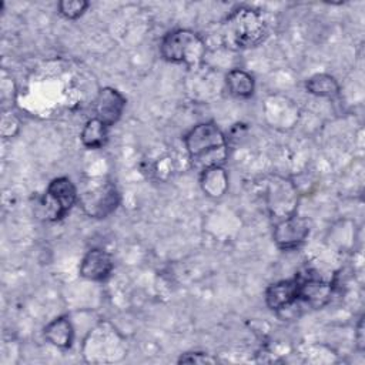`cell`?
<instances>
[{"mask_svg": "<svg viewBox=\"0 0 365 365\" xmlns=\"http://www.w3.org/2000/svg\"><path fill=\"white\" fill-rule=\"evenodd\" d=\"M184 145L190 160L201 171L222 165L227 160V138L214 123H200L184 135Z\"/></svg>", "mask_w": 365, "mask_h": 365, "instance_id": "1", "label": "cell"}, {"mask_svg": "<svg viewBox=\"0 0 365 365\" xmlns=\"http://www.w3.org/2000/svg\"><path fill=\"white\" fill-rule=\"evenodd\" d=\"M267 37V23L262 14L252 7H237L222 24V38L227 47L244 50L257 47Z\"/></svg>", "mask_w": 365, "mask_h": 365, "instance_id": "2", "label": "cell"}, {"mask_svg": "<svg viewBox=\"0 0 365 365\" xmlns=\"http://www.w3.org/2000/svg\"><path fill=\"white\" fill-rule=\"evenodd\" d=\"M207 53L204 38L190 30L177 29L167 33L160 43V54L165 61L195 67L202 63Z\"/></svg>", "mask_w": 365, "mask_h": 365, "instance_id": "3", "label": "cell"}, {"mask_svg": "<svg viewBox=\"0 0 365 365\" xmlns=\"http://www.w3.org/2000/svg\"><path fill=\"white\" fill-rule=\"evenodd\" d=\"M77 202L86 215L91 218H106L118 207L120 194L114 182L104 181L78 194Z\"/></svg>", "mask_w": 365, "mask_h": 365, "instance_id": "4", "label": "cell"}, {"mask_svg": "<svg viewBox=\"0 0 365 365\" xmlns=\"http://www.w3.org/2000/svg\"><path fill=\"white\" fill-rule=\"evenodd\" d=\"M78 192L74 182L68 177L53 178L43 198L46 217L51 221L61 220L77 202Z\"/></svg>", "mask_w": 365, "mask_h": 365, "instance_id": "5", "label": "cell"}, {"mask_svg": "<svg viewBox=\"0 0 365 365\" xmlns=\"http://www.w3.org/2000/svg\"><path fill=\"white\" fill-rule=\"evenodd\" d=\"M309 235V222L304 217L295 214L278 220L274 225L272 238L281 250H295L302 245Z\"/></svg>", "mask_w": 365, "mask_h": 365, "instance_id": "6", "label": "cell"}, {"mask_svg": "<svg viewBox=\"0 0 365 365\" xmlns=\"http://www.w3.org/2000/svg\"><path fill=\"white\" fill-rule=\"evenodd\" d=\"M267 202L269 211L278 220L292 215L297 204V190L289 181H285L282 178L274 180L268 185Z\"/></svg>", "mask_w": 365, "mask_h": 365, "instance_id": "7", "label": "cell"}, {"mask_svg": "<svg viewBox=\"0 0 365 365\" xmlns=\"http://www.w3.org/2000/svg\"><path fill=\"white\" fill-rule=\"evenodd\" d=\"M125 108V97L114 87L100 88L96 101L94 113L98 120H101L108 128L114 125L123 115Z\"/></svg>", "mask_w": 365, "mask_h": 365, "instance_id": "8", "label": "cell"}, {"mask_svg": "<svg viewBox=\"0 0 365 365\" xmlns=\"http://www.w3.org/2000/svg\"><path fill=\"white\" fill-rule=\"evenodd\" d=\"M114 269L110 252L103 248H93L86 252L80 262V275L88 281H106Z\"/></svg>", "mask_w": 365, "mask_h": 365, "instance_id": "9", "label": "cell"}, {"mask_svg": "<svg viewBox=\"0 0 365 365\" xmlns=\"http://www.w3.org/2000/svg\"><path fill=\"white\" fill-rule=\"evenodd\" d=\"M298 278V301L305 302L312 308H321L331 301L332 284L315 277H302Z\"/></svg>", "mask_w": 365, "mask_h": 365, "instance_id": "10", "label": "cell"}, {"mask_svg": "<svg viewBox=\"0 0 365 365\" xmlns=\"http://www.w3.org/2000/svg\"><path fill=\"white\" fill-rule=\"evenodd\" d=\"M298 302V278L271 284L265 291V304L269 309L281 312Z\"/></svg>", "mask_w": 365, "mask_h": 365, "instance_id": "11", "label": "cell"}, {"mask_svg": "<svg viewBox=\"0 0 365 365\" xmlns=\"http://www.w3.org/2000/svg\"><path fill=\"white\" fill-rule=\"evenodd\" d=\"M44 338L54 346L67 349L71 346L74 339V329L71 321L67 317H57L50 321L43 329Z\"/></svg>", "mask_w": 365, "mask_h": 365, "instance_id": "12", "label": "cell"}, {"mask_svg": "<svg viewBox=\"0 0 365 365\" xmlns=\"http://www.w3.org/2000/svg\"><path fill=\"white\" fill-rule=\"evenodd\" d=\"M201 188L212 198H220L228 190V174L222 165L208 167L201 171Z\"/></svg>", "mask_w": 365, "mask_h": 365, "instance_id": "13", "label": "cell"}, {"mask_svg": "<svg viewBox=\"0 0 365 365\" xmlns=\"http://www.w3.org/2000/svg\"><path fill=\"white\" fill-rule=\"evenodd\" d=\"M225 84L228 91L238 98H250L255 91L254 77L241 68L230 70L225 76Z\"/></svg>", "mask_w": 365, "mask_h": 365, "instance_id": "14", "label": "cell"}, {"mask_svg": "<svg viewBox=\"0 0 365 365\" xmlns=\"http://www.w3.org/2000/svg\"><path fill=\"white\" fill-rule=\"evenodd\" d=\"M108 135V127L98 120L97 117H93L86 121L83 125V130L80 133L81 144L87 148H101L107 143Z\"/></svg>", "mask_w": 365, "mask_h": 365, "instance_id": "15", "label": "cell"}, {"mask_svg": "<svg viewBox=\"0 0 365 365\" xmlns=\"http://www.w3.org/2000/svg\"><path fill=\"white\" fill-rule=\"evenodd\" d=\"M305 90L317 97L332 98L339 94V83L336 78L327 73H318L307 78Z\"/></svg>", "mask_w": 365, "mask_h": 365, "instance_id": "16", "label": "cell"}, {"mask_svg": "<svg viewBox=\"0 0 365 365\" xmlns=\"http://www.w3.org/2000/svg\"><path fill=\"white\" fill-rule=\"evenodd\" d=\"M88 1L84 0H63L57 4L58 13L68 20H76L88 9Z\"/></svg>", "mask_w": 365, "mask_h": 365, "instance_id": "17", "label": "cell"}, {"mask_svg": "<svg viewBox=\"0 0 365 365\" xmlns=\"http://www.w3.org/2000/svg\"><path fill=\"white\" fill-rule=\"evenodd\" d=\"M217 358L207 352H185L178 358V364H215Z\"/></svg>", "mask_w": 365, "mask_h": 365, "instance_id": "18", "label": "cell"}, {"mask_svg": "<svg viewBox=\"0 0 365 365\" xmlns=\"http://www.w3.org/2000/svg\"><path fill=\"white\" fill-rule=\"evenodd\" d=\"M356 344H358V348L359 349H364V317L359 318L358 321V325H356Z\"/></svg>", "mask_w": 365, "mask_h": 365, "instance_id": "19", "label": "cell"}]
</instances>
